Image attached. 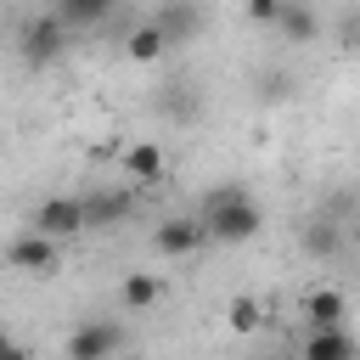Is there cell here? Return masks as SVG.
<instances>
[{
	"label": "cell",
	"mask_w": 360,
	"mask_h": 360,
	"mask_svg": "<svg viewBox=\"0 0 360 360\" xmlns=\"http://www.w3.org/2000/svg\"><path fill=\"white\" fill-rule=\"evenodd\" d=\"M202 219V231H208V242H225V248H236V242H253L259 231H264V208L242 191V186H225V191H214L208 197V208L197 214Z\"/></svg>",
	"instance_id": "1"
},
{
	"label": "cell",
	"mask_w": 360,
	"mask_h": 360,
	"mask_svg": "<svg viewBox=\"0 0 360 360\" xmlns=\"http://www.w3.org/2000/svg\"><path fill=\"white\" fill-rule=\"evenodd\" d=\"M68 51V22L51 11V17H28L22 22V34H17V56L28 62V68H45V62H56Z\"/></svg>",
	"instance_id": "2"
},
{
	"label": "cell",
	"mask_w": 360,
	"mask_h": 360,
	"mask_svg": "<svg viewBox=\"0 0 360 360\" xmlns=\"http://www.w3.org/2000/svg\"><path fill=\"white\" fill-rule=\"evenodd\" d=\"M135 219V186H96L84 191V231H118Z\"/></svg>",
	"instance_id": "3"
},
{
	"label": "cell",
	"mask_w": 360,
	"mask_h": 360,
	"mask_svg": "<svg viewBox=\"0 0 360 360\" xmlns=\"http://www.w3.org/2000/svg\"><path fill=\"white\" fill-rule=\"evenodd\" d=\"M28 231H39V236H51V242L79 236V231H84V197H45V202L34 208V219H28Z\"/></svg>",
	"instance_id": "4"
},
{
	"label": "cell",
	"mask_w": 360,
	"mask_h": 360,
	"mask_svg": "<svg viewBox=\"0 0 360 360\" xmlns=\"http://www.w3.org/2000/svg\"><path fill=\"white\" fill-rule=\"evenodd\" d=\"M118 349H124L118 321H84L68 332V360H118Z\"/></svg>",
	"instance_id": "5"
},
{
	"label": "cell",
	"mask_w": 360,
	"mask_h": 360,
	"mask_svg": "<svg viewBox=\"0 0 360 360\" xmlns=\"http://www.w3.org/2000/svg\"><path fill=\"white\" fill-rule=\"evenodd\" d=\"M6 264H11V270H22V276H56L62 253H56V242H51V236H39V231H22V236H11V248H6Z\"/></svg>",
	"instance_id": "6"
},
{
	"label": "cell",
	"mask_w": 360,
	"mask_h": 360,
	"mask_svg": "<svg viewBox=\"0 0 360 360\" xmlns=\"http://www.w3.org/2000/svg\"><path fill=\"white\" fill-rule=\"evenodd\" d=\"M202 242H208L202 219H180V214H174V219H163V225L152 231V248H158L163 259H186V253H197Z\"/></svg>",
	"instance_id": "7"
},
{
	"label": "cell",
	"mask_w": 360,
	"mask_h": 360,
	"mask_svg": "<svg viewBox=\"0 0 360 360\" xmlns=\"http://www.w3.org/2000/svg\"><path fill=\"white\" fill-rule=\"evenodd\" d=\"M304 321H309V332H332V326L349 321V298H343L338 287H315V292L304 298Z\"/></svg>",
	"instance_id": "8"
},
{
	"label": "cell",
	"mask_w": 360,
	"mask_h": 360,
	"mask_svg": "<svg viewBox=\"0 0 360 360\" xmlns=\"http://www.w3.org/2000/svg\"><path fill=\"white\" fill-rule=\"evenodd\" d=\"M163 146H152V141H129L124 146V174L135 180V186H163Z\"/></svg>",
	"instance_id": "9"
},
{
	"label": "cell",
	"mask_w": 360,
	"mask_h": 360,
	"mask_svg": "<svg viewBox=\"0 0 360 360\" xmlns=\"http://www.w3.org/2000/svg\"><path fill=\"white\" fill-rule=\"evenodd\" d=\"M304 360H360V338H354L349 326L309 332V338H304Z\"/></svg>",
	"instance_id": "10"
},
{
	"label": "cell",
	"mask_w": 360,
	"mask_h": 360,
	"mask_svg": "<svg viewBox=\"0 0 360 360\" xmlns=\"http://www.w3.org/2000/svg\"><path fill=\"white\" fill-rule=\"evenodd\" d=\"M281 39H292V45H309V39H321V11L309 6V0H287V11H281Z\"/></svg>",
	"instance_id": "11"
},
{
	"label": "cell",
	"mask_w": 360,
	"mask_h": 360,
	"mask_svg": "<svg viewBox=\"0 0 360 360\" xmlns=\"http://www.w3.org/2000/svg\"><path fill=\"white\" fill-rule=\"evenodd\" d=\"M169 45H174V39L163 34V22H141V28H129V39H124V56H129V62H158Z\"/></svg>",
	"instance_id": "12"
},
{
	"label": "cell",
	"mask_w": 360,
	"mask_h": 360,
	"mask_svg": "<svg viewBox=\"0 0 360 360\" xmlns=\"http://www.w3.org/2000/svg\"><path fill=\"white\" fill-rule=\"evenodd\" d=\"M112 6H118V0H56V17H62L68 28H96V22L112 17Z\"/></svg>",
	"instance_id": "13"
},
{
	"label": "cell",
	"mask_w": 360,
	"mask_h": 360,
	"mask_svg": "<svg viewBox=\"0 0 360 360\" xmlns=\"http://www.w3.org/2000/svg\"><path fill=\"white\" fill-rule=\"evenodd\" d=\"M118 298H124L129 309H152V304L163 298V281H158L152 270H135V276H124V287H118Z\"/></svg>",
	"instance_id": "14"
},
{
	"label": "cell",
	"mask_w": 360,
	"mask_h": 360,
	"mask_svg": "<svg viewBox=\"0 0 360 360\" xmlns=\"http://www.w3.org/2000/svg\"><path fill=\"white\" fill-rule=\"evenodd\" d=\"M225 326H231L236 338H253V332L264 326V304H259V298H248V292H242V298H231V304H225Z\"/></svg>",
	"instance_id": "15"
},
{
	"label": "cell",
	"mask_w": 360,
	"mask_h": 360,
	"mask_svg": "<svg viewBox=\"0 0 360 360\" xmlns=\"http://www.w3.org/2000/svg\"><path fill=\"white\" fill-rule=\"evenodd\" d=\"M281 11H287V0H248V17H253V22H270V28H276Z\"/></svg>",
	"instance_id": "16"
},
{
	"label": "cell",
	"mask_w": 360,
	"mask_h": 360,
	"mask_svg": "<svg viewBox=\"0 0 360 360\" xmlns=\"http://www.w3.org/2000/svg\"><path fill=\"white\" fill-rule=\"evenodd\" d=\"M304 248H315V253H332V248H338V236H332L326 225H309V231H304Z\"/></svg>",
	"instance_id": "17"
},
{
	"label": "cell",
	"mask_w": 360,
	"mask_h": 360,
	"mask_svg": "<svg viewBox=\"0 0 360 360\" xmlns=\"http://www.w3.org/2000/svg\"><path fill=\"white\" fill-rule=\"evenodd\" d=\"M0 360H28V349H22V343H17L6 326H0Z\"/></svg>",
	"instance_id": "18"
},
{
	"label": "cell",
	"mask_w": 360,
	"mask_h": 360,
	"mask_svg": "<svg viewBox=\"0 0 360 360\" xmlns=\"http://www.w3.org/2000/svg\"><path fill=\"white\" fill-rule=\"evenodd\" d=\"M349 242H360V214H354V219H349Z\"/></svg>",
	"instance_id": "19"
},
{
	"label": "cell",
	"mask_w": 360,
	"mask_h": 360,
	"mask_svg": "<svg viewBox=\"0 0 360 360\" xmlns=\"http://www.w3.org/2000/svg\"><path fill=\"white\" fill-rule=\"evenodd\" d=\"M124 360H141V354H124Z\"/></svg>",
	"instance_id": "20"
}]
</instances>
